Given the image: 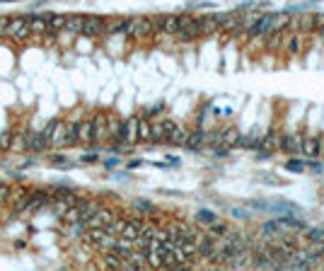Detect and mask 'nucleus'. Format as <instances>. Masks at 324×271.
Instances as JSON below:
<instances>
[{
    "mask_svg": "<svg viewBox=\"0 0 324 271\" xmlns=\"http://www.w3.org/2000/svg\"><path fill=\"white\" fill-rule=\"evenodd\" d=\"M303 225L298 223V221H291V218H278V221H269V223H264L262 233L269 238V235H293V233H298Z\"/></svg>",
    "mask_w": 324,
    "mask_h": 271,
    "instance_id": "nucleus-1",
    "label": "nucleus"
},
{
    "mask_svg": "<svg viewBox=\"0 0 324 271\" xmlns=\"http://www.w3.org/2000/svg\"><path fill=\"white\" fill-rule=\"evenodd\" d=\"M155 34V22L150 17H128V27H126V36L133 39H143Z\"/></svg>",
    "mask_w": 324,
    "mask_h": 271,
    "instance_id": "nucleus-2",
    "label": "nucleus"
},
{
    "mask_svg": "<svg viewBox=\"0 0 324 271\" xmlns=\"http://www.w3.org/2000/svg\"><path fill=\"white\" fill-rule=\"evenodd\" d=\"M107 34V19L99 15L85 17V27H82V36H102Z\"/></svg>",
    "mask_w": 324,
    "mask_h": 271,
    "instance_id": "nucleus-3",
    "label": "nucleus"
},
{
    "mask_svg": "<svg viewBox=\"0 0 324 271\" xmlns=\"http://www.w3.org/2000/svg\"><path fill=\"white\" fill-rule=\"evenodd\" d=\"M116 221V213H114V208H99L97 213H94L90 221H85L87 223V228H107V225H111Z\"/></svg>",
    "mask_w": 324,
    "mask_h": 271,
    "instance_id": "nucleus-4",
    "label": "nucleus"
},
{
    "mask_svg": "<svg viewBox=\"0 0 324 271\" xmlns=\"http://www.w3.org/2000/svg\"><path fill=\"white\" fill-rule=\"evenodd\" d=\"M283 143V138L278 136L276 131H269V133H264L262 141H259V158H266L269 153H274L276 148H281Z\"/></svg>",
    "mask_w": 324,
    "mask_h": 271,
    "instance_id": "nucleus-5",
    "label": "nucleus"
},
{
    "mask_svg": "<svg viewBox=\"0 0 324 271\" xmlns=\"http://www.w3.org/2000/svg\"><path fill=\"white\" fill-rule=\"evenodd\" d=\"M92 121H94V143H104V141H109L107 114H104V112H94L92 114Z\"/></svg>",
    "mask_w": 324,
    "mask_h": 271,
    "instance_id": "nucleus-6",
    "label": "nucleus"
},
{
    "mask_svg": "<svg viewBox=\"0 0 324 271\" xmlns=\"http://www.w3.org/2000/svg\"><path fill=\"white\" fill-rule=\"evenodd\" d=\"M138 124H140V116H128L124 121V128H121V138H124L128 145L138 143Z\"/></svg>",
    "mask_w": 324,
    "mask_h": 271,
    "instance_id": "nucleus-7",
    "label": "nucleus"
},
{
    "mask_svg": "<svg viewBox=\"0 0 324 271\" xmlns=\"http://www.w3.org/2000/svg\"><path fill=\"white\" fill-rule=\"evenodd\" d=\"M206 131L203 128H194V131H189V136H186V143H184V148L186 150H191V153H196V150H201L203 145H206Z\"/></svg>",
    "mask_w": 324,
    "mask_h": 271,
    "instance_id": "nucleus-8",
    "label": "nucleus"
},
{
    "mask_svg": "<svg viewBox=\"0 0 324 271\" xmlns=\"http://www.w3.org/2000/svg\"><path fill=\"white\" fill-rule=\"evenodd\" d=\"M203 36V24H201V17H194L184 29H179V39L182 41H191V39H199Z\"/></svg>",
    "mask_w": 324,
    "mask_h": 271,
    "instance_id": "nucleus-9",
    "label": "nucleus"
},
{
    "mask_svg": "<svg viewBox=\"0 0 324 271\" xmlns=\"http://www.w3.org/2000/svg\"><path fill=\"white\" fill-rule=\"evenodd\" d=\"M77 133H80V143H85V145L94 143V121H92V116L77 121Z\"/></svg>",
    "mask_w": 324,
    "mask_h": 271,
    "instance_id": "nucleus-10",
    "label": "nucleus"
},
{
    "mask_svg": "<svg viewBox=\"0 0 324 271\" xmlns=\"http://www.w3.org/2000/svg\"><path fill=\"white\" fill-rule=\"evenodd\" d=\"M303 143H305L303 133H288V136H283L281 148L288 150V153H295V155H303Z\"/></svg>",
    "mask_w": 324,
    "mask_h": 271,
    "instance_id": "nucleus-11",
    "label": "nucleus"
},
{
    "mask_svg": "<svg viewBox=\"0 0 324 271\" xmlns=\"http://www.w3.org/2000/svg\"><path fill=\"white\" fill-rule=\"evenodd\" d=\"M77 208H80V221H90L94 213L102 208V201H97V199H82L77 204Z\"/></svg>",
    "mask_w": 324,
    "mask_h": 271,
    "instance_id": "nucleus-12",
    "label": "nucleus"
},
{
    "mask_svg": "<svg viewBox=\"0 0 324 271\" xmlns=\"http://www.w3.org/2000/svg\"><path fill=\"white\" fill-rule=\"evenodd\" d=\"M99 264L104 267V269H124V257H119L114 250H107L102 259H99Z\"/></svg>",
    "mask_w": 324,
    "mask_h": 271,
    "instance_id": "nucleus-13",
    "label": "nucleus"
},
{
    "mask_svg": "<svg viewBox=\"0 0 324 271\" xmlns=\"http://www.w3.org/2000/svg\"><path fill=\"white\" fill-rule=\"evenodd\" d=\"M48 17H51V12H46V15H29V27L34 34H39V36H44L48 29Z\"/></svg>",
    "mask_w": 324,
    "mask_h": 271,
    "instance_id": "nucleus-14",
    "label": "nucleus"
},
{
    "mask_svg": "<svg viewBox=\"0 0 324 271\" xmlns=\"http://www.w3.org/2000/svg\"><path fill=\"white\" fill-rule=\"evenodd\" d=\"M126 27H128V17L107 19V34H111V36H126Z\"/></svg>",
    "mask_w": 324,
    "mask_h": 271,
    "instance_id": "nucleus-15",
    "label": "nucleus"
},
{
    "mask_svg": "<svg viewBox=\"0 0 324 271\" xmlns=\"http://www.w3.org/2000/svg\"><path fill=\"white\" fill-rule=\"evenodd\" d=\"M143 228H145V223H143L140 218H131V221H126L121 235H124V238H128V240H136L140 233H143Z\"/></svg>",
    "mask_w": 324,
    "mask_h": 271,
    "instance_id": "nucleus-16",
    "label": "nucleus"
},
{
    "mask_svg": "<svg viewBox=\"0 0 324 271\" xmlns=\"http://www.w3.org/2000/svg\"><path fill=\"white\" fill-rule=\"evenodd\" d=\"M322 150H324V141H320V138H305L303 153H305L308 158H320Z\"/></svg>",
    "mask_w": 324,
    "mask_h": 271,
    "instance_id": "nucleus-17",
    "label": "nucleus"
},
{
    "mask_svg": "<svg viewBox=\"0 0 324 271\" xmlns=\"http://www.w3.org/2000/svg\"><path fill=\"white\" fill-rule=\"evenodd\" d=\"M107 126H109V141H114V138L121 136L124 121H121L119 116H114V114H107Z\"/></svg>",
    "mask_w": 324,
    "mask_h": 271,
    "instance_id": "nucleus-18",
    "label": "nucleus"
},
{
    "mask_svg": "<svg viewBox=\"0 0 324 271\" xmlns=\"http://www.w3.org/2000/svg\"><path fill=\"white\" fill-rule=\"evenodd\" d=\"M80 143V133H77V124H65V138H63V148H73Z\"/></svg>",
    "mask_w": 324,
    "mask_h": 271,
    "instance_id": "nucleus-19",
    "label": "nucleus"
},
{
    "mask_svg": "<svg viewBox=\"0 0 324 271\" xmlns=\"http://www.w3.org/2000/svg\"><path fill=\"white\" fill-rule=\"evenodd\" d=\"M82 27H85V15H68L65 32L68 34H82Z\"/></svg>",
    "mask_w": 324,
    "mask_h": 271,
    "instance_id": "nucleus-20",
    "label": "nucleus"
},
{
    "mask_svg": "<svg viewBox=\"0 0 324 271\" xmlns=\"http://www.w3.org/2000/svg\"><path fill=\"white\" fill-rule=\"evenodd\" d=\"M65 24H68V15H56V12H51V17H48V29H51V32H61V29H65Z\"/></svg>",
    "mask_w": 324,
    "mask_h": 271,
    "instance_id": "nucleus-21",
    "label": "nucleus"
},
{
    "mask_svg": "<svg viewBox=\"0 0 324 271\" xmlns=\"http://www.w3.org/2000/svg\"><path fill=\"white\" fill-rule=\"evenodd\" d=\"M138 138H140V141H150V138H153V124L148 121V116H140Z\"/></svg>",
    "mask_w": 324,
    "mask_h": 271,
    "instance_id": "nucleus-22",
    "label": "nucleus"
},
{
    "mask_svg": "<svg viewBox=\"0 0 324 271\" xmlns=\"http://www.w3.org/2000/svg\"><path fill=\"white\" fill-rule=\"evenodd\" d=\"M15 131L12 128H7V131H0V153L2 150H10L12 145H15Z\"/></svg>",
    "mask_w": 324,
    "mask_h": 271,
    "instance_id": "nucleus-23",
    "label": "nucleus"
},
{
    "mask_svg": "<svg viewBox=\"0 0 324 271\" xmlns=\"http://www.w3.org/2000/svg\"><path fill=\"white\" fill-rule=\"evenodd\" d=\"M240 138H242V136H240L237 128H225V131H223V145H228V148L237 145L240 143Z\"/></svg>",
    "mask_w": 324,
    "mask_h": 271,
    "instance_id": "nucleus-24",
    "label": "nucleus"
},
{
    "mask_svg": "<svg viewBox=\"0 0 324 271\" xmlns=\"http://www.w3.org/2000/svg\"><path fill=\"white\" fill-rule=\"evenodd\" d=\"M186 136H189V131H184V128H174L170 133V138H167V143L170 145H184L186 143Z\"/></svg>",
    "mask_w": 324,
    "mask_h": 271,
    "instance_id": "nucleus-25",
    "label": "nucleus"
},
{
    "mask_svg": "<svg viewBox=\"0 0 324 271\" xmlns=\"http://www.w3.org/2000/svg\"><path fill=\"white\" fill-rule=\"evenodd\" d=\"M167 138H170V136H167L165 126H162V121H160V124H153V138H150V141H153V143H167Z\"/></svg>",
    "mask_w": 324,
    "mask_h": 271,
    "instance_id": "nucleus-26",
    "label": "nucleus"
},
{
    "mask_svg": "<svg viewBox=\"0 0 324 271\" xmlns=\"http://www.w3.org/2000/svg\"><path fill=\"white\" fill-rule=\"evenodd\" d=\"M36 136H39V131H24L22 133V150H34Z\"/></svg>",
    "mask_w": 324,
    "mask_h": 271,
    "instance_id": "nucleus-27",
    "label": "nucleus"
},
{
    "mask_svg": "<svg viewBox=\"0 0 324 271\" xmlns=\"http://www.w3.org/2000/svg\"><path fill=\"white\" fill-rule=\"evenodd\" d=\"M308 240L312 242V245H322L324 242V228H312V230H308Z\"/></svg>",
    "mask_w": 324,
    "mask_h": 271,
    "instance_id": "nucleus-28",
    "label": "nucleus"
},
{
    "mask_svg": "<svg viewBox=\"0 0 324 271\" xmlns=\"http://www.w3.org/2000/svg\"><path fill=\"white\" fill-rule=\"evenodd\" d=\"M63 221H65V223H77V221H80V208L77 206L68 208V211L63 213Z\"/></svg>",
    "mask_w": 324,
    "mask_h": 271,
    "instance_id": "nucleus-29",
    "label": "nucleus"
},
{
    "mask_svg": "<svg viewBox=\"0 0 324 271\" xmlns=\"http://www.w3.org/2000/svg\"><path fill=\"white\" fill-rule=\"evenodd\" d=\"M31 27H29V22H27V24H24V27H22V29H19V32L15 34V36H12V39H15V41H19V44H22V41H27V39H29L31 36Z\"/></svg>",
    "mask_w": 324,
    "mask_h": 271,
    "instance_id": "nucleus-30",
    "label": "nucleus"
},
{
    "mask_svg": "<svg viewBox=\"0 0 324 271\" xmlns=\"http://www.w3.org/2000/svg\"><path fill=\"white\" fill-rule=\"evenodd\" d=\"M10 192H12V187L5 184V182H0V206H2V204H10Z\"/></svg>",
    "mask_w": 324,
    "mask_h": 271,
    "instance_id": "nucleus-31",
    "label": "nucleus"
},
{
    "mask_svg": "<svg viewBox=\"0 0 324 271\" xmlns=\"http://www.w3.org/2000/svg\"><path fill=\"white\" fill-rule=\"evenodd\" d=\"M48 162L51 165H61V167H73V162L65 158V155H48Z\"/></svg>",
    "mask_w": 324,
    "mask_h": 271,
    "instance_id": "nucleus-32",
    "label": "nucleus"
},
{
    "mask_svg": "<svg viewBox=\"0 0 324 271\" xmlns=\"http://www.w3.org/2000/svg\"><path fill=\"white\" fill-rule=\"evenodd\" d=\"M308 165L303 162V160H291V162H286V170H291V172H303Z\"/></svg>",
    "mask_w": 324,
    "mask_h": 271,
    "instance_id": "nucleus-33",
    "label": "nucleus"
},
{
    "mask_svg": "<svg viewBox=\"0 0 324 271\" xmlns=\"http://www.w3.org/2000/svg\"><path fill=\"white\" fill-rule=\"evenodd\" d=\"M133 208H140V213H155V206L150 201H136Z\"/></svg>",
    "mask_w": 324,
    "mask_h": 271,
    "instance_id": "nucleus-34",
    "label": "nucleus"
},
{
    "mask_svg": "<svg viewBox=\"0 0 324 271\" xmlns=\"http://www.w3.org/2000/svg\"><path fill=\"white\" fill-rule=\"evenodd\" d=\"M199 221H203V223H216V216L211 213V211H199Z\"/></svg>",
    "mask_w": 324,
    "mask_h": 271,
    "instance_id": "nucleus-35",
    "label": "nucleus"
},
{
    "mask_svg": "<svg viewBox=\"0 0 324 271\" xmlns=\"http://www.w3.org/2000/svg\"><path fill=\"white\" fill-rule=\"evenodd\" d=\"M162 109H165V104H162V102H157L155 107H150V109H145V112H143V116H148V119H150V116H155V114H157V112H162Z\"/></svg>",
    "mask_w": 324,
    "mask_h": 271,
    "instance_id": "nucleus-36",
    "label": "nucleus"
},
{
    "mask_svg": "<svg viewBox=\"0 0 324 271\" xmlns=\"http://www.w3.org/2000/svg\"><path fill=\"white\" fill-rule=\"evenodd\" d=\"M44 44H46V46H53V44H56V32L48 29V32L44 34Z\"/></svg>",
    "mask_w": 324,
    "mask_h": 271,
    "instance_id": "nucleus-37",
    "label": "nucleus"
},
{
    "mask_svg": "<svg viewBox=\"0 0 324 271\" xmlns=\"http://www.w3.org/2000/svg\"><path fill=\"white\" fill-rule=\"evenodd\" d=\"M162 126H165V131H167V136H170L172 131L177 128V124H174V121H170V119H162Z\"/></svg>",
    "mask_w": 324,
    "mask_h": 271,
    "instance_id": "nucleus-38",
    "label": "nucleus"
},
{
    "mask_svg": "<svg viewBox=\"0 0 324 271\" xmlns=\"http://www.w3.org/2000/svg\"><path fill=\"white\" fill-rule=\"evenodd\" d=\"M97 155H94V153H87V155H82V158H80V162H97Z\"/></svg>",
    "mask_w": 324,
    "mask_h": 271,
    "instance_id": "nucleus-39",
    "label": "nucleus"
},
{
    "mask_svg": "<svg viewBox=\"0 0 324 271\" xmlns=\"http://www.w3.org/2000/svg\"><path fill=\"white\" fill-rule=\"evenodd\" d=\"M298 44H300V39H298V36H293V39H291V44H288V48H291V51H298Z\"/></svg>",
    "mask_w": 324,
    "mask_h": 271,
    "instance_id": "nucleus-40",
    "label": "nucleus"
},
{
    "mask_svg": "<svg viewBox=\"0 0 324 271\" xmlns=\"http://www.w3.org/2000/svg\"><path fill=\"white\" fill-rule=\"evenodd\" d=\"M320 34H322V36H324V22H322V27H320Z\"/></svg>",
    "mask_w": 324,
    "mask_h": 271,
    "instance_id": "nucleus-41",
    "label": "nucleus"
}]
</instances>
